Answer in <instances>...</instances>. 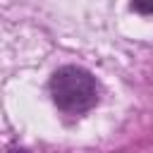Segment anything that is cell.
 <instances>
[{
    "label": "cell",
    "instance_id": "6da1fadb",
    "mask_svg": "<svg viewBox=\"0 0 153 153\" xmlns=\"http://www.w3.org/2000/svg\"><path fill=\"white\" fill-rule=\"evenodd\" d=\"M50 96H53V100H55V105L60 110L79 115V112L91 110L98 103L100 88H98V81L86 69L67 65V67H60L53 74Z\"/></svg>",
    "mask_w": 153,
    "mask_h": 153
},
{
    "label": "cell",
    "instance_id": "7a4b0ae2",
    "mask_svg": "<svg viewBox=\"0 0 153 153\" xmlns=\"http://www.w3.org/2000/svg\"><path fill=\"white\" fill-rule=\"evenodd\" d=\"M134 10L141 12V14H151L153 12V0H131Z\"/></svg>",
    "mask_w": 153,
    "mask_h": 153
}]
</instances>
